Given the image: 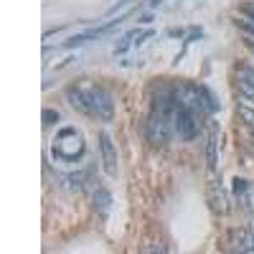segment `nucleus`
Returning <instances> with one entry per match:
<instances>
[{"instance_id": "obj_4", "label": "nucleus", "mask_w": 254, "mask_h": 254, "mask_svg": "<svg viewBox=\"0 0 254 254\" xmlns=\"http://www.w3.org/2000/svg\"><path fill=\"white\" fill-rule=\"evenodd\" d=\"M201 115H196L193 110H186V107H176L173 110V130L178 132V137L183 140H193L201 132Z\"/></svg>"}, {"instance_id": "obj_9", "label": "nucleus", "mask_w": 254, "mask_h": 254, "mask_svg": "<svg viewBox=\"0 0 254 254\" xmlns=\"http://www.w3.org/2000/svg\"><path fill=\"white\" fill-rule=\"evenodd\" d=\"M216 145H219V137H216V132H211L208 142H206V163L211 171H216Z\"/></svg>"}, {"instance_id": "obj_3", "label": "nucleus", "mask_w": 254, "mask_h": 254, "mask_svg": "<svg viewBox=\"0 0 254 254\" xmlns=\"http://www.w3.org/2000/svg\"><path fill=\"white\" fill-rule=\"evenodd\" d=\"M173 115L171 112H163V110H153L150 120L145 125V135L153 145H165L173 135Z\"/></svg>"}, {"instance_id": "obj_12", "label": "nucleus", "mask_w": 254, "mask_h": 254, "mask_svg": "<svg viewBox=\"0 0 254 254\" xmlns=\"http://www.w3.org/2000/svg\"><path fill=\"white\" fill-rule=\"evenodd\" d=\"M252 234H254V216H252Z\"/></svg>"}, {"instance_id": "obj_1", "label": "nucleus", "mask_w": 254, "mask_h": 254, "mask_svg": "<svg viewBox=\"0 0 254 254\" xmlns=\"http://www.w3.org/2000/svg\"><path fill=\"white\" fill-rule=\"evenodd\" d=\"M66 99L81 115H89V117H97V120H104V122H110L112 115H115V102H112L110 92L102 89V87H94V84L71 87L66 92Z\"/></svg>"}, {"instance_id": "obj_11", "label": "nucleus", "mask_w": 254, "mask_h": 254, "mask_svg": "<svg viewBox=\"0 0 254 254\" xmlns=\"http://www.w3.org/2000/svg\"><path fill=\"white\" fill-rule=\"evenodd\" d=\"M153 36V31H142V33H137V41H135V44L140 46V44H145V38H150Z\"/></svg>"}, {"instance_id": "obj_10", "label": "nucleus", "mask_w": 254, "mask_h": 254, "mask_svg": "<svg viewBox=\"0 0 254 254\" xmlns=\"http://www.w3.org/2000/svg\"><path fill=\"white\" fill-rule=\"evenodd\" d=\"M56 122H59V112H56V110H44V125L51 127V125H56Z\"/></svg>"}, {"instance_id": "obj_8", "label": "nucleus", "mask_w": 254, "mask_h": 254, "mask_svg": "<svg viewBox=\"0 0 254 254\" xmlns=\"http://www.w3.org/2000/svg\"><path fill=\"white\" fill-rule=\"evenodd\" d=\"M110 206H112L110 190L97 188V193H94V208H97V214H99V216H107V214H110Z\"/></svg>"}, {"instance_id": "obj_6", "label": "nucleus", "mask_w": 254, "mask_h": 254, "mask_svg": "<svg viewBox=\"0 0 254 254\" xmlns=\"http://www.w3.org/2000/svg\"><path fill=\"white\" fill-rule=\"evenodd\" d=\"M237 89H239L244 102L254 104V71L252 69H239V74H237Z\"/></svg>"}, {"instance_id": "obj_2", "label": "nucleus", "mask_w": 254, "mask_h": 254, "mask_svg": "<svg viewBox=\"0 0 254 254\" xmlns=\"http://www.w3.org/2000/svg\"><path fill=\"white\" fill-rule=\"evenodd\" d=\"M54 158L64 160V163H74L84 155V137L76 127H61L54 137Z\"/></svg>"}, {"instance_id": "obj_7", "label": "nucleus", "mask_w": 254, "mask_h": 254, "mask_svg": "<svg viewBox=\"0 0 254 254\" xmlns=\"http://www.w3.org/2000/svg\"><path fill=\"white\" fill-rule=\"evenodd\" d=\"M231 244H234L237 252H254V234H252V229H239L231 234Z\"/></svg>"}, {"instance_id": "obj_5", "label": "nucleus", "mask_w": 254, "mask_h": 254, "mask_svg": "<svg viewBox=\"0 0 254 254\" xmlns=\"http://www.w3.org/2000/svg\"><path fill=\"white\" fill-rule=\"evenodd\" d=\"M99 153H102V163H104V171L110 176H117V147L110 137V132H99Z\"/></svg>"}]
</instances>
